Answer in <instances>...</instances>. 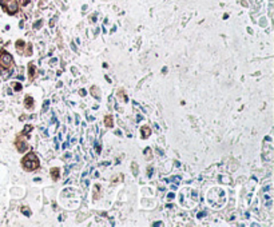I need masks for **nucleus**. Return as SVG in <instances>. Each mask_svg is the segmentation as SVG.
Segmentation results:
<instances>
[{
    "label": "nucleus",
    "mask_w": 274,
    "mask_h": 227,
    "mask_svg": "<svg viewBox=\"0 0 274 227\" xmlns=\"http://www.w3.org/2000/svg\"><path fill=\"white\" fill-rule=\"evenodd\" d=\"M3 60H4V64H8L9 60H11V56H9V55H4V56H3Z\"/></svg>",
    "instance_id": "nucleus-1"
}]
</instances>
